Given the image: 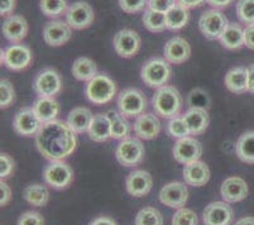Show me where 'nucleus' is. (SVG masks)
<instances>
[{"label": "nucleus", "mask_w": 254, "mask_h": 225, "mask_svg": "<svg viewBox=\"0 0 254 225\" xmlns=\"http://www.w3.org/2000/svg\"><path fill=\"white\" fill-rule=\"evenodd\" d=\"M36 147L48 161H64L77 147L76 133L64 120L45 123L36 136Z\"/></svg>", "instance_id": "1"}, {"label": "nucleus", "mask_w": 254, "mask_h": 225, "mask_svg": "<svg viewBox=\"0 0 254 225\" xmlns=\"http://www.w3.org/2000/svg\"><path fill=\"white\" fill-rule=\"evenodd\" d=\"M182 104H184V100H182L181 94L176 87L171 85H165L157 89L152 97V106L154 109V113L166 119H172L177 117L181 113Z\"/></svg>", "instance_id": "2"}, {"label": "nucleus", "mask_w": 254, "mask_h": 225, "mask_svg": "<svg viewBox=\"0 0 254 225\" xmlns=\"http://www.w3.org/2000/svg\"><path fill=\"white\" fill-rule=\"evenodd\" d=\"M172 76L171 65L165 57H154L148 60L140 69V77L143 82L149 87L165 86Z\"/></svg>", "instance_id": "3"}, {"label": "nucleus", "mask_w": 254, "mask_h": 225, "mask_svg": "<svg viewBox=\"0 0 254 225\" xmlns=\"http://www.w3.org/2000/svg\"><path fill=\"white\" fill-rule=\"evenodd\" d=\"M85 95L92 104L104 105L110 103L117 95V83L105 74H98L86 83Z\"/></svg>", "instance_id": "4"}, {"label": "nucleus", "mask_w": 254, "mask_h": 225, "mask_svg": "<svg viewBox=\"0 0 254 225\" xmlns=\"http://www.w3.org/2000/svg\"><path fill=\"white\" fill-rule=\"evenodd\" d=\"M118 109L126 118H134L144 114L147 109V97L139 89L129 87L118 96Z\"/></svg>", "instance_id": "5"}, {"label": "nucleus", "mask_w": 254, "mask_h": 225, "mask_svg": "<svg viewBox=\"0 0 254 225\" xmlns=\"http://www.w3.org/2000/svg\"><path fill=\"white\" fill-rule=\"evenodd\" d=\"M144 145L139 138L127 137L122 139L115 150L117 161L124 167H135L142 163L144 158Z\"/></svg>", "instance_id": "6"}, {"label": "nucleus", "mask_w": 254, "mask_h": 225, "mask_svg": "<svg viewBox=\"0 0 254 225\" xmlns=\"http://www.w3.org/2000/svg\"><path fill=\"white\" fill-rule=\"evenodd\" d=\"M229 22L220 9H207L198 18V29L207 39H219Z\"/></svg>", "instance_id": "7"}, {"label": "nucleus", "mask_w": 254, "mask_h": 225, "mask_svg": "<svg viewBox=\"0 0 254 225\" xmlns=\"http://www.w3.org/2000/svg\"><path fill=\"white\" fill-rule=\"evenodd\" d=\"M43 180L53 189H66L73 180L72 167L64 161H50L43 171Z\"/></svg>", "instance_id": "8"}, {"label": "nucleus", "mask_w": 254, "mask_h": 225, "mask_svg": "<svg viewBox=\"0 0 254 225\" xmlns=\"http://www.w3.org/2000/svg\"><path fill=\"white\" fill-rule=\"evenodd\" d=\"M33 55L28 46L14 43L1 51V64L11 71H22L31 65Z\"/></svg>", "instance_id": "9"}, {"label": "nucleus", "mask_w": 254, "mask_h": 225, "mask_svg": "<svg viewBox=\"0 0 254 225\" xmlns=\"http://www.w3.org/2000/svg\"><path fill=\"white\" fill-rule=\"evenodd\" d=\"M33 87L39 97H55L62 89L61 76L55 69H43L34 78Z\"/></svg>", "instance_id": "10"}, {"label": "nucleus", "mask_w": 254, "mask_h": 225, "mask_svg": "<svg viewBox=\"0 0 254 225\" xmlns=\"http://www.w3.org/2000/svg\"><path fill=\"white\" fill-rule=\"evenodd\" d=\"M114 43V50L120 57L123 59H130L133 56L137 55L142 46V39L140 36L133 29H120L117 32L113 39Z\"/></svg>", "instance_id": "11"}, {"label": "nucleus", "mask_w": 254, "mask_h": 225, "mask_svg": "<svg viewBox=\"0 0 254 225\" xmlns=\"http://www.w3.org/2000/svg\"><path fill=\"white\" fill-rule=\"evenodd\" d=\"M64 15L67 24L76 31H81L90 27L95 19L94 9L86 1H75L71 4Z\"/></svg>", "instance_id": "12"}, {"label": "nucleus", "mask_w": 254, "mask_h": 225, "mask_svg": "<svg viewBox=\"0 0 254 225\" xmlns=\"http://www.w3.org/2000/svg\"><path fill=\"white\" fill-rule=\"evenodd\" d=\"M173 157L179 163L189 164L200 159L202 156V146L197 139L192 137H185V138L177 139L172 148Z\"/></svg>", "instance_id": "13"}, {"label": "nucleus", "mask_w": 254, "mask_h": 225, "mask_svg": "<svg viewBox=\"0 0 254 225\" xmlns=\"http://www.w3.org/2000/svg\"><path fill=\"white\" fill-rule=\"evenodd\" d=\"M43 123L37 117L33 108H22L15 113L13 119V128L19 136L32 137L37 136Z\"/></svg>", "instance_id": "14"}, {"label": "nucleus", "mask_w": 254, "mask_h": 225, "mask_svg": "<svg viewBox=\"0 0 254 225\" xmlns=\"http://www.w3.org/2000/svg\"><path fill=\"white\" fill-rule=\"evenodd\" d=\"M72 37V28L66 20L53 19L46 23L43 28V39L51 47H60L67 43Z\"/></svg>", "instance_id": "15"}, {"label": "nucleus", "mask_w": 254, "mask_h": 225, "mask_svg": "<svg viewBox=\"0 0 254 225\" xmlns=\"http://www.w3.org/2000/svg\"><path fill=\"white\" fill-rule=\"evenodd\" d=\"M189 200V190L182 182L175 181L165 185L159 191V201L172 209L184 208Z\"/></svg>", "instance_id": "16"}, {"label": "nucleus", "mask_w": 254, "mask_h": 225, "mask_svg": "<svg viewBox=\"0 0 254 225\" xmlns=\"http://www.w3.org/2000/svg\"><path fill=\"white\" fill-rule=\"evenodd\" d=\"M234 219V213L225 201H215L205 208L202 222L205 225H230Z\"/></svg>", "instance_id": "17"}, {"label": "nucleus", "mask_w": 254, "mask_h": 225, "mask_svg": "<svg viewBox=\"0 0 254 225\" xmlns=\"http://www.w3.org/2000/svg\"><path fill=\"white\" fill-rule=\"evenodd\" d=\"M163 56L170 64L181 65L190 59L191 46L182 37H172L165 43Z\"/></svg>", "instance_id": "18"}, {"label": "nucleus", "mask_w": 254, "mask_h": 225, "mask_svg": "<svg viewBox=\"0 0 254 225\" xmlns=\"http://www.w3.org/2000/svg\"><path fill=\"white\" fill-rule=\"evenodd\" d=\"M126 187L129 195L134 198H143L148 195L153 187V178L147 171L135 170L127 176Z\"/></svg>", "instance_id": "19"}, {"label": "nucleus", "mask_w": 254, "mask_h": 225, "mask_svg": "<svg viewBox=\"0 0 254 225\" xmlns=\"http://www.w3.org/2000/svg\"><path fill=\"white\" fill-rule=\"evenodd\" d=\"M3 34L9 42L19 43L28 34V23L20 14H11L3 22Z\"/></svg>", "instance_id": "20"}, {"label": "nucleus", "mask_w": 254, "mask_h": 225, "mask_svg": "<svg viewBox=\"0 0 254 225\" xmlns=\"http://www.w3.org/2000/svg\"><path fill=\"white\" fill-rule=\"evenodd\" d=\"M221 198L225 203H239L248 195V185L242 177H228L220 187Z\"/></svg>", "instance_id": "21"}, {"label": "nucleus", "mask_w": 254, "mask_h": 225, "mask_svg": "<svg viewBox=\"0 0 254 225\" xmlns=\"http://www.w3.org/2000/svg\"><path fill=\"white\" fill-rule=\"evenodd\" d=\"M133 128H134L135 136L139 139L152 141V139L157 138L161 132V122L156 114L144 113V114L137 117Z\"/></svg>", "instance_id": "22"}, {"label": "nucleus", "mask_w": 254, "mask_h": 225, "mask_svg": "<svg viewBox=\"0 0 254 225\" xmlns=\"http://www.w3.org/2000/svg\"><path fill=\"white\" fill-rule=\"evenodd\" d=\"M184 180L187 185L195 187L204 186L210 180V168L205 162L195 161L185 164Z\"/></svg>", "instance_id": "23"}, {"label": "nucleus", "mask_w": 254, "mask_h": 225, "mask_svg": "<svg viewBox=\"0 0 254 225\" xmlns=\"http://www.w3.org/2000/svg\"><path fill=\"white\" fill-rule=\"evenodd\" d=\"M225 87L230 92L242 94L248 90V67L238 66L230 69L224 77Z\"/></svg>", "instance_id": "24"}, {"label": "nucleus", "mask_w": 254, "mask_h": 225, "mask_svg": "<svg viewBox=\"0 0 254 225\" xmlns=\"http://www.w3.org/2000/svg\"><path fill=\"white\" fill-rule=\"evenodd\" d=\"M182 117H184L185 122L189 127V131L192 136H198V134L204 133L209 127L210 118L207 114V110H205V109L190 108Z\"/></svg>", "instance_id": "25"}, {"label": "nucleus", "mask_w": 254, "mask_h": 225, "mask_svg": "<svg viewBox=\"0 0 254 225\" xmlns=\"http://www.w3.org/2000/svg\"><path fill=\"white\" fill-rule=\"evenodd\" d=\"M90 139L94 142H105L112 138V124L108 114H96L92 118V122L87 131Z\"/></svg>", "instance_id": "26"}, {"label": "nucleus", "mask_w": 254, "mask_h": 225, "mask_svg": "<svg viewBox=\"0 0 254 225\" xmlns=\"http://www.w3.org/2000/svg\"><path fill=\"white\" fill-rule=\"evenodd\" d=\"M92 118H94V115H92L90 109L85 108V106H77L70 111L66 123L76 134H81L89 131Z\"/></svg>", "instance_id": "27"}, {"label": "nucleus", "mask_w": 254, "mask_h": 225, "mask_svg": "<svg viewBox=\"0 0 254 225\" xmlns=\"http://www.w3.org/2000/svg\"><path fill=\"white\" fill-rule=\"evenodd\" d=\"M33 109L37 117L45 124L56 120L60 113V104L55 97H38L33 104Z\"/></svg>", "instance_id": "28"}, {"label": "nucleus", "mask_w": 254, "mask_h": 225, "mask_svg": "<svg viewBox=\"0 0 254 225\" xmlns=\"http://www.w3.org/2000/svg\"><path fill=\"white\" fill-rule=\"evenodd\" d=\"M219 41L226 50H239L244 46V29L238 23H229Z\"/></svg>", "instance_id": "29"}, {"label": "nucleus", "mask_w": 254, "mask_h": 225, "mask_svg": "<svg viewBox=\"0 0 254 225\" xmlns=\"http://www.w3.org/2000/svg\"><path fill=\"white\" fill-rule=\"evenodd\" d=\"M166 24L170 31H180L185 28L190 20V11L186 6L176 3L166 11Z\"/></svg>", "instance_id": "30"}, {"label": "nucleus", "mask_w": 254, "mask_h": 225, "mask_svg": "<svg viewBox=\"0 0 254 225\" xmlns=\"http://www.w3.org/2000/svg\"><path fill=\"white\" fill-rule=\"evenodd\" d=\"M71 71L76 80L89 82L98 75V66H96L95 61L89 57H78L73 62Z\"/></svg>", "instance_id": "31"}, {"label": "nucleus", "mask_w": 254, "mask_h": 225, "mask_svg": "<svg viewBox=\"0 0 254 225\" xmlns=\"http://www.w3.org/2000/svg\"><path fill=\"white\" fill-rule=\"evenodd\" d=\"M235 153L242 162L254 163V131H248L238 138L235 143Z\"/></svg>", "instance_id": "32"}, {"label": "nucleus", "mask_w": 254, "mask_h": 225, "mask_svg": "<svg viewBox=\"0 0 254 225\" xmlns=\"http://www.w3.org/2000/svg\"><path fill=\"white\" fill-rule=\"evenodd\" d=\"M23 198L31 205L41 208V206L47 205L48 200H50V191L45 185L33 184L25 187Z\"/></svg>", "instance_id": "33"}, {"label": "nucleus", "mask_w": 254, "mask_h": 225, "mask_svg": "<svg viewBox=\"0 0 254 225\" xmlns=\"http://www.w3.org/2000/svg\"><path fill=\"white\" fill-rule=\"evenodd\" d=\"M143 25L145 29H148L149 32L153 33H159L167 29V24H166V14L162 11H157L153 9L147 8L143 14Z\"/></svg>", "instance_id": "34"}, {"label": "nucleus", "mask_w": 254, "mask_h": 225, "mask_svg": "<svg viewBox=\"0 0 254 225\" xmlns=\"http://www.w3.org/2000/svg\"><path fill=\"white\" fill-rule=\"evenodd\" d=\"M108 117L110 119V124H112V138L114 139H124L128 137L129 132H130V124L127 120L124 115H122L119 111L109 110Z\"/></svg>", "instance_id": "35"}, {"label": "nucleus", "mask_w": 254, "mask_h": 225, "mask_svg": "<svg viewBox=\"0 0 254 225\" xmlns=\"http://www.w3.org/2000/svg\"><path fill=\"white\" fill-rule=\"evenodd\" d=\"M39 8L45 15L50 18L61 17L62 14H66L68 6L67 0H41Z\"/></svg>", "instance_id": "36"}, {"label": "nucleus", "mask_w": 254, "mask_h": 225, "mask_svg": "<svg viewBox=\"0 0 254 225\" xmlns=\"http://www.w3.org/2000/svg\"><path fill=\"white\" fill-rule=\"evenodd\" d=\"M135 225H163V217L156 208L147 206L137 214Z\"/></svg>", "instance_id": "37"}, {"label": "nucleus", "mask_w": 254, "mask_h": 225, "mask_svg": "<svg viewBox=\"0 0 254 225\" xmlns=\"http://www.w3.org/2000/svg\"><path fill=\"white\" fill-rule=\"evenodd\" d=\"M187 104L190 105V108H198V109H207L211 105V99H210L209 94L202 89H193L191 90L189 96H187Z\"/></svg>", "instance_id": "38"}, {"label": "nucleus", "mask_w": 254, "mask_h": 225, "mask_svg": "<svg viewBox=\"0 0 254 225\" xmlns=\"http://www.w3.org/2000/svg\"><path fill=\"white\" fill-rule=\"evenodd\" d=\"M237 17L244 24H254V0H238Z\"/></svg>", "instance_id": "39"}, {"label": "nucleus", "mask_w": 254, "mask_h": 225, "mask_svg": "<svg viewBox=\"0 0 254 225\" xmlns=\"http://www.w3.org/2000/svg\"><path fill=\"white\" fill-rule=\"evenodd\" d=\"M167 132L172 138L176 139L185 138L191 134L184 117H180V115L170 119V122L167 123Z\"/></svg>", "instance_id": "40"}, {"label": "nucleus", "mask_w": 254, "mask_h": 225, "mask_svg": "<svg viewBox=\"0 0 254 225\" xmlns=\"http://www.w3.org/2000/svg\"><path fill=\"white\" fill-rule=\"evenodd\" d=\"M172 225H198V218L191 209H177L172 218Z\"/></svg>", "instance_id": "41"}, {"label": "nucleus", "mask_w": 254, "mask_h": 225, "mask_svg": "<svg viewBox=\"0 0 254 225\" xmlns=\"http://www.w3.org/2000/svg\"><path fill=\"white\" fill-rule=\"evenodd\" d=\"M15 99L14 87L6 78L0 81V108L6 109L13 104Z\"/></svg>", "instance_id": "42"}, {"label": "nucleus", "mask_w": 254, "mask_h": 225, "mask_svg": "<svg viewBox=\"0 0 254 225\" xmlns=\"http://www.w3.org/2000/svg\"><path fill=\"white\" fill-rule=\"evenodd\" d=\"M120 9L128 14L139 13L148 6V0H118Z\"/></svg>", "instance_id": "43"}, {"label": "nucleus", "mask_w": 254, "mask_h": 225, "mask_svg": "<svg viewBox=\"0 0 254 225\" xmlns=\"http://www.w3.org/2000/svg\"><path fill=\"white\" fill-rule=\"evenodd\" d=\"M17 225H45V219L38 212H25L19 217Z\"/></svg>", "instance_id": "44"}, {"label": "nucleus", "mask_w": 254, "mask_h": 225, "mask_svg": "<svg viewBox=\"0 0 254 225\" xmlns=\"http://www.w3.org/2000/svg\"><path fill=\"white\" fill-rule=\"evenodd\" d=\"M13 170H14V159L6 153H1V156H0V177L1 180L10 176Z\"/></svg>", "instance_id": "45"}, {"label": "nucleus", "mask_w": 254, "mask_h": 225, "mask_svg": "<svg viewBox=\"0 0 254 225\" xmlns=\"http://www.w3.org/2000/svg\"><path fill=\"white\" fill-rule=\"evenodd\" d=\"M177 3V0H148V8L166 13L171 6Z\"/></svg>", "instance_id": "46"}, {"label": "nucleus", "mask_w": 254, "mask_h": 225, "mask_svg": "<svg viewBox=\"0 0 254 225\" xmlns=\"http://www.w3.org/2000/svg\"><path fill=\"white\" fill-rule=\"evenodd\" d=\"M244 46L254 51V24L247 25L244 28Z\"/></svg>", "instance_id": "47"}, {"label": "nucleus", "mask_w": 254, "mask_h": 225, "mask_svg": "<svg viewBox=\"0 0 254 225\" xmlns=\"http://www.w3.org/2000/svg\"><path fill=\"white\" fill-rule=\"evenodd\" d=\"M15 9V0H0V14L3 15H11Z\"/></svg>", "instance_id": "48"}, {"label": "nucleus", "mask_w": 254, "mask_h": 225, "mask_svg": "<svg viewBox=\"0 0 254 225\" xmlns=\"http://www.w3.org/2000/svg\"><path fill=\"white\" fill-rule=\"evenodd\" d=\"M0 191H1V199H0V204H1V206H5L11 199V190H10V187L5 184V182H3V180H1V184H0Z\"/></svg>", "instance_id": "49"}, {"label": "nucleus", "mask_w": 254, "mask_h": 225, "mask_svg": "<svg viewBox=\"0 0 254 225\" xmlns=\"http://www.w3.org/2000/svg\"><path fill=\"white\" fill-rule=\"evenodd\" d=\"M234 0H206V3L214 9H223L229 6Z\"/></svg>", "instance_id": "50"}, {"label": "nucleus", "mask_w": 254, "mask_h": 225, "mask_svg": "<svg viewBox=\"0 0 254 225\" xmlns=\"http://www.w3.org/2000/svg\"><path fill=\"white\" fill-rule=\"evenodd\" d=\"M90 225H118L113 218L110 217H99L92 220Z\"/></svg>", "instance_id": "51"}, {"label": "nucleus", "mask_w": 254, "mask_h": 225, "mask_svg": "<svg viewBox=\"0 0 254 225\" xmlns=\"http://www.w3.org/2000/svg\"><path fill=\"white\" fill-rule=\"evenodd\" d=\"M206 0H177V3H180L181 5L186 6L187 9L197 8V6L202 5Z\"/></svg>", "instance_id": "52"}, {"label": "nucleus", "mask_w": 254, "mask_h": 225, "mask_svg": "<svg viewBox=\"0 0 254 225\" xmlns=\"http://www.w3.org/2000/svg\"><path fill=\"white\" fill-rule=\"evenodd\" d=\"M248 92L254 94V65L248 67Z\"/></svg>", "instance_id": "53"}, {"label": "nucleus", "mask_w": 254, "mask_h": 225, "mask_svg": "<svg viewBox=\"0 0 254 225\" xmlns=\"http://www.w3.org/2000/svg\"><path fill=\"white\" fill-rule=\"evenodd\" d=\"M234 225H254V218L253 217H246L238 220Z\"/></svg>", "instance_id": "54"}]
</instances>
